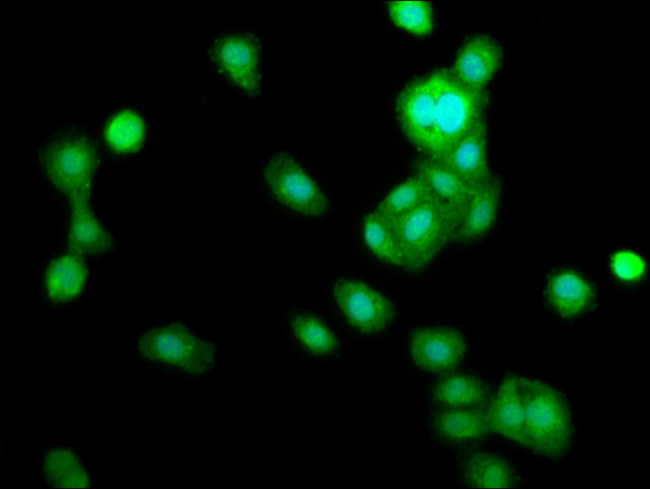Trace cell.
Here are the masks:
<instances>
[{
    "label": "cell",
    "mask_w": 650,
    "mask_h": 489,
    "mask_svg": "<svg viewBox=\"0 0 650 489\" xmlns=\"http://www.w3.org/2000/svg\"><path fill=\"white\" fill-rule=\"evenodd\" d=\"M525 419L520 450L539 461L557 463L572 452L577 435L569 394L548 380L527 376Z\"/></svg>",
    "instance_id": "cell-1"
},
{
    "label": "cell",
    "mask_w": 650,
    "mask_h": 489,
    "mask_svg": "<svg viewBox=\"0 0 650 489\" xmlns=\"http://www.w3.org/2000/svg\"><path fill=\"white\" fill-rule=\"evenodd\" d=\"M130 349L141 365L189 381L205 379L217 367L214 341L180 321L157 322L141 329Z\"/></svg>",
    "instance_id": "cell-2"
},
{
    "label": "cell",
    "mask_w": 650,
    "mask_h": 489,
    "mask_svg": "<svg viewBox=\"0 0 650 489\" xmlns=\"http://www.w3.org/2000/svg\"><path fill=\"white\" fill-rule=\"evenodd\" d=\"M327 298L338 323L359 340H381L397 326L400 313L396 302L367 279L340 275L330 282Z\"/></svg>",
    "instance_id": "cell-3"
},
{
    "label": "cell",
    "mask_w": 650,
    "mask_h": 489,
    "mask_svg": "<svg viewBox=\"0 0 650 489\" xmlns=\"http://www.w3.org/2000/svg\"><path fill=\"white\" fill-rule=\"evenodd\" d=\"M399 269L412 274L428 272L453 248L455 219L429 199L392 222Z\"/></svg>",
    "instance_id": "cell-4"
},
{
    "label": "cell",
    "mask_w": 650,
    "mask_h": 489,
    "mask_svg": "<svg viewBox=\"0 0 650 489\" xmlns=\"http://www.w3.org/2000/svg\"><path fill=\"white\" fill-rule=\"evenodd\" d=\"M37 171L64 201L91 197L99 155L93 139L78 129L53 134L37 150Z\"/></svg>",
    "instance_id": "cell-5"
},
{
    "label": "cell",
    "mask_w": 650,
    "mask_h": 489,
    "mask_svg": "<svg viewBox=\"0 0 650 489\" xmlns=\"http://www.w3.org/2000/svg\"><path fill=\"white\" fill-rule=\"evenodd\" d=\"M435 89L434 129L426 156L442 157L464 134L482 120L490 104L488 90L461 83L446 68L430 71Z\"/></svg>",
    "instance_id": "cell-6"
},
{
    "label": "cell",
    "mask_w": 650,
    "mask_h": 489,
    "mask_svg": "<svg viewBox=\"0 0 650 489\" xmlns=\"http://www.w3.org/2000/svg\"><path fill=\"white\" fill-rule=\"evenodd\" d=\"M538 301L545 313L561 325L585 321L603 308V296L596 280L576 266L557 262L544 274Z\"/></svg>",
    "instance_id": "cell-7"
},
{
    "label": "cell",
    "mask_w": 650,
    "mask_h": 489,
    "mask_svg": "<svg viewBox=\"0 0 650 489\" xmlns=\"http://www.w3.org/2000/svg\"><path fill=\"white\" fill-rule=\"evenodd\" d=\"M469 351L467 333L446 323L414 325L403 343V356L410 371L428 380L460 369Z\"/></svg>",
    "instance_id": "cell-8"
},
{
    "label": "cell",
    "mask_w": 650,
    "mask_h": 489,
    "mask_svg": "<svg viewBox=\"0 0 650 489\" xmlns=\"http://www.w3.org/2000/svg\"><path fill=\"white\" fill-rule=\"evenodd\" d=\"M263 189L287 213L317 219L328 213V200L310 174L288 153L270 156L262 168Z\"/></svg>",
    "instance_id": "cell-9"
},
{
    "label": "cell",
    "mask_w": 650,
    "mask_h": 489,
    "mask_svg": "<svg viewBox=\"0 0 650 489\" xmlns=\"http://www.w3.org/2000/svg\"><path fill=\"white\" fill-rule=\"evenodd\" d=\"M93 277L92 260L61 245L41 263L39 289L45 306L68 310L84 299Z\"/></svg>",
    "instance_id": "cell-10"
},
{
    "label": "cell",
    "mask_w": 650,
    "mask_h": 489,
    "mask_svg": "<svg viewBox=\"0 0 650 489\" xmlns=\"http://www.w3.org/2000/svg\"><path fill=\"white\" fill-rule=\"evenodd\" d=\"M260 43L248 32H225L208 44L207 60L215 73L242 94L255 96L261 90Z\"/></svg>",
    "instance_id": "cell-11"
},
{
    "label": "cell",
    "mask_w": 650,
    "mask_h": 489,
    "mask_svg": "<svg viewBox=\"0 0 650 489\" xmlns=\"http://www.w3.org/2000/svg\"><path fill=\"white\" fill-rule=\"evenodd\" d=\"M283 332L294 353L310 362L330 363L343 355L339 332L314 308L288 306L283 315Z\"/></svg>",
    "instance_id": "cell-12"
},
{
    "label": "cell",
    "mask_w": 650,
    "mask_h": 489,
    "mask_svg": "<svg viewBox=\"0 0 650 489\" xmlns=\"http://www.w3.org/2000/svg\"><path fill=\"white\" fill-rule=\"evenodd\" d=\"M505 200L504 182L492 176L472 190L455 221L453 247L473 250L498 233Z\"/></svg>",
    "instance_id": "cell-13"
},
{
    "label": "cell",
    "mask_w": 650,
    "mask_h": 489,
    "mask_svg": "<svg viewBox=\"0 0 650 489\" xmlns=\"http://www.w3.org/2000/svg\"><path fill=\"white\" fill-rule=\"evenodd\" d=\"M426 432L433 445L446 451L461 452L480 446L492 436L486 404L461 408H429Z\"/></svg>",
    "instance_id": "cell-14"
},
{
    "label": "cell",
    "mask_w": 650,
    "mask_h": 489,
    "mask_svg": "<svg viewBox=\"0 0 650 489\" xmlns=\"http://www.w3.org/2000/svg\"><path fill=\"white\" fill-rule=\"evenodd\" d=\"M435 89L430 71L410 81L396 98L395 115L407 141L425 155L435 119Z\"/></svg>",
    "instance_id": "cell-15"
},
{
    "label": "cell",
    "mask_w": 650,
    "mask_h": 489,
    "mask_svg": "<svg viewBox=\"0 0 650 489\" xmlns=\"http://www.w3.org/2000/svg\"><path fill=\"white\" fill-rule=\"evenodd\" d=\"M527 376L519 372L503 373L486 403L492 435L517 450H520L524 428Z\"/></svg>",
    "instance_id": "cell-16"
},
{
    "label": "cell",
    "mask_w": 650,
    "mask_h": 489,
    "mask_svg": "<svg viewBox=\"0 0 650 489\" xmlns=\"http://www.w3.org/2000/svg\"><path fill=\"white\" fill-rule=\"evenodd\" d=\"M62 245L93 261L107 257L116 246L111 230L94 212L91 197L64 201Z\"/></svg>",
    "instance_id": "cell-17"
},
{
    "label": "cell",
    "mask_w": 650,
    "mask_h": 489,
    "mask_svg": "<svg viewBox=\"0 0 650 489\" xmlns=\"http://www.w3.org/2000/svg\"><path fill=\"white\" fill-rule=\"evenodd\" d=\"M459 453L454 467L458 480L467 487L517 488L523 484V475L505 453L482 445Z\"/></svg>",
    "instance_id": "cell-18"
},
{
    "label": "cell",
    "mask_w": 650,
    "mask_h": 489,
    "mask_svg": "<svg viewBox=\"0 0 650 489\" xmlns=\"http://www.w3.org/2000/svg\"><path fill=\"white\" fill-rule=\"evenodd\" d=\"M504 63L501 44L486 34L468 37L458 49L452 74L463 84L478 90H488Z\"/></svg>",
    "instance_id": "cell-19"
},
{
    "label": "cell",
    "mask_w": 650,
    "mask_h": 489,
    "mask_svg": "<svg viewBox=\"0 0 650 489\" xmlns=\"http://www.w3.org/2000/svg\"><path fill=\"white\" fill-rule=\"evenodd\" d=\"M444 162L470 188L487 182L490 170L489 131L486 119L459 138L445 154L437 158Z\"/></svg>",
    "instance_id": "cell-20"
},
{
    "label": "cell",
    "mask_w": 650,
    "mask_h": 489,
    "mask_svg": "<svg viewBox=\"0 0 650 489\" xmlns=\"http://www.w3.org/2000/svg\"><path fill=\"white\" fill-rule=\"evenodd\" d=\"M490 394V385L482 375L460 369L429 379L425 387L429 408L482 406Z\"/></svg>",
    "instance_id": "cell-21"
},
{
    "label": "cell",
    "mask_w": 650,
    "mask_h": 489,
    "mask_svg": "<svg viewBox=\"0 0 650 489\" xmlns=\"http://www.w3.org/2000/svg\"><path fill=\"white\" fill-rule=\"evenodd\" d=\"M39 476L46 487L93 486V474L83 456L67 444H48L42 449L39 455Z\"/></svg>",
    "instance_id": "cell-22"
},
{
    "label": "cell",
    "mask_w": 650,
    "mask_h": 489,
    "mask_svg": "<svg viewBox=\"0 0 650 489\" xmlns=\"http://www.w3.org/2000/svg\"><path fill=\"white\" fill-rule=\"evenodd\" d=\"M414 173L423 180L432 199L443 205L456 221L473 189L444 162L430 156L420 155Z\"/></svg>",
    "instance_id": "cell-23"
},
{
    "label": "cell",
    "mask_w": 650,
    "mask_h": 489,
    "mask_svg": "<svg viewBox=\"0 0 650 489\" xmlns=\"http://www.w3.org/2000/svg\"><path fill=\"white\" fill-rule=\"evenodd\" d=\"M604 266L612 286L622 292L636 293L648 280V258L636 246L620 245L612 248L605 257Z\"/></svg>",
    "instance_id": "cell-24"
},
{
    "label": "cell",
    "mask_w": 650,
    "mask_h": 489,
    "mask_svg": "<svg viewBox=\"0 0 650 489\" xmlns=\"http://www.w3.org/2000/svg\"><path fill=\"white\" fill-rule=\"evenodd\" d=\"M104 140L119 155L136 152L142 146L145 127L142 118L132 110H121L112 115L104 127Z\"/></svg>",
    "instance_id": "cell-25"
},
{
    "label": "cell",
    "mask_w": 650,
    "mask_h": 489,
    "mask_svg": "<svg viewBox=\"0 0 650 489\" xmlns=\"http://www.w3.org/2000/svg\"><path fill=\"white\" fill-rule=\"evenodd\" d=\"M431 198L423 180L413 173L383 197L376 211L393 222Z\"/></svg>",
    "instance_id": "cell-26"
},
{
    "label": "cell",
    "mask_w": 650,
    "mask_h": 489,
    "mask_svg": "<svg viewBox=\"0 0 650 489\" xmlns=\"http://www.w3.org/2000/svg\"><path fill=\"white\" fill-rule=\"evenodd\" d=\"M363 235L370 253L376 260L399 269V256L391 221L375 210L365 220Z\"/></svg>",
    "instance_id": "cell-27"
},
{
    "label": "cell",
    "mask_w": 650,
    "mask_h": 489,
    "mask_svg": "<svg viewBox=\"0 0 650 489\" xmlns=\"http://www.w3.org/2000/svg\"><path fill=\"white\" fill-rule=\"evenodd\" d=\"M391 20L400 28L417 36L433 30V11L426 1H395L388 3Z\"/></svg>",
    "instance_id": "cell-28"
}]
</instances>
